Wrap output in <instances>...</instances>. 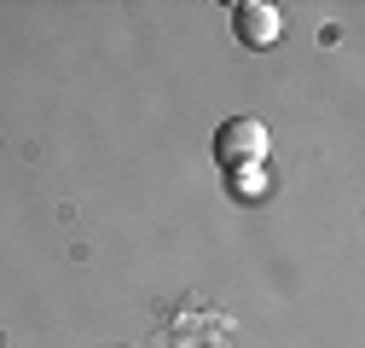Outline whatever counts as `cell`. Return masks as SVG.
I'll list each match as a JSON object with an SVG mask.
<instances>
[{
	"instance_id": "6da1fadb",
	"label": "cell",
	"mask_w": 365,
	"mask_h": 348,
	"mask_svg": "<svg viewBox=\"0 0 365 348\" xmlns=\"http://www.w3.org/2000/svg\"><path fill=\"white\" fill-rule=\"evenodd\" d=\"M261 157H267V128H261L255 116H226L220 134H215V163H220L226 174H244V168H255Z\"/></svg>"
},
{
	"instance_id": "7a4b0ae2",
	"label": "cell",
	"mask_w": 365,
	"mask_h": 348,
	"mask_svg": "<svg viewBox=\"0 0 365 348\" xmlns=\"http://www.w3.org/2000/svg\"><path fill=\"white\" fill-rule=\"evenodd\" d=\"M232 29H238L244 47H272L279 29H284V12L267 6V0H238V6H232Z\"/></svg>"
}]
</instances>
